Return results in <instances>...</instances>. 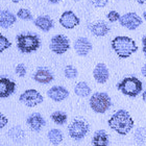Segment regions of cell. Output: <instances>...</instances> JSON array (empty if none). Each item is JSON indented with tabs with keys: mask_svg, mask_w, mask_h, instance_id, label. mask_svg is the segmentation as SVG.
Listing matches in <instances>:
<instances>
[{
	"mask_svg": "<svg viewBox=\"0 0 146 146\" xmlns=\"http://www.w3.org/2000/svg\"><path fill=\"white\" fill-rule=\"evenodd\" d=\"M17 17L21 20H25V21H29L33 20V15L29 9H20L17 12Z\"/></svg>",
	"mask_w": 146,
	"mask_h": 146,
	"instance_id": "obj_27",
	"label": "cell"
},
{
	"mask_svg": "<svg viewBox=\"0 0 146 146\" xmlns=\"http://www.w3.org/2000/svg\"><path fill=\"white\" fill-rule=\"evenodd\" d=\"M26 124L33 131L39 133L46 125V121L40 113H33L26 119Z\"/></svg>",
	"mask_w": 146,
	"mask_h": 146,
	"instance_id": "obj_13",
	"label": "cell"
},
{
	"mask_svg": "<svg viewBox=\"0 0 146 146\" xmlns=\"http://www.w3.org/2000/svg\"><path fill=\"white\" fill-rule=\"evenodd\" d=\"M58 22L66 29H73L80 23V20L73 11H66L62 14Z\"/></svg>",
	"mask_w": 146,
	"mask_h": 146,
	"instance_id": "obj_10",
	"label": "cell"
},
{
	"mask_svg": "<svg viewBox=\"0 0 146 146\" xmlns=\"http://www.w3.org/2000/svg\"><path fill=\"white\" fill-rule=\"evenodd\" d=\"M47 96L55 102H61L68 98L69 91L63 86H53L47 91Z\"/></svg>",
	"mask_w": 146,
	"mask_h": 146,
	"instance_id": "obj_12",
	"label": "cell"
},
{
	"mask_svg": "<svg viewBox=\"0 0 146 146\" xmlns=\"http://www.w3.org/2000/svg\"><path fill=\"white\" fill-rule=\"evenodd\" d=\"M142 18L140 16L137 15L136 13H126L124 15H122L119 19V23L122 27H125L128 31H135L137 29L141 24H142Z\"/></svg>",
	"mask_w": 146,
	"mask_h": 146,
	"instance_id": "obj_9",
	"label": "cell"
},
{
	"mask_svg": "<svg viewBox=\"0 0 146 146\" xmlns=\"http://www.w3.org/2000/svg\"><path fill=\"white\" fill-rule=\"evenodd\" d=\"M33 77H34V80H36L39 84H43V85L50 84L54 79V76H53L51 71L49 70L48 68L45 67L38 68Z\"/></svg>",
	"mask_w": 146,
	"mask_h": 146,
	"instance_id": "obj_14",
	"label": "cell"
},
{
	"mask_svg": "<svg viewBox=\"0 0 146 146\" xmlns=\"http://www.w3.org/2000/svg\"><path fill=\"white\" fill-rule=\"evenodd\" d=\"M19 100L21 104L28 108H35L39 106L43 102L44 97L39 91H36L35 89H28L25 90L19 97Z\"/></svg>",
	"mask_w": 146,
	"mask_h": 146,
	"instance_id": "obj_7",
	"label": "cell"
},
{
	"mask_svg": "<svg viewBox=\"0 0 146 146\" xmlns=\"http://www.w3.org/2000/svg\"><path fill=\"white\" fill-rule=\"evenodd\" d=\"M135 138V142L137 144H140V145H143L146 143V129L144 127H138L136 131H135L134 134Z\"/></svg>",
	"mask_w": 146,
	"mask_h": 146,
	"instance_id": "obj_25",
	"label": "cell"
},
{
	"mask_svg": "<svg viewBox=\"0 0 146 146\" xmlns=\"http://www.w3.org/2000/svg\"><path fill=\"white\" fill-rule=\"evenodd\" d=\"M16 90V82L7 77H0V98H7Z\"/></svg>",
	"mask_w": 146,
	"mask_h": 146,
	"instance_id": "obj_16",
	"label": "cell"
},
{
	"mask_svg": "<svg viewBox=\"0 0 146 146\" xmlns=\"http://www.w3.org/2000/svg\"><path fill=\"white\" fill-rule=\"evenodd\" d=\"M143 19H144V20H145V21H146V11L143 13Z\"/></svg>",
	"mask_w": 146,
	"mask_h": 146,
	"instance_id": "obj_39",
	"label": "cell"
},
{
	"mask_svg": "<svg viewBox=\"0 0 146 146\" xmlns=\"http://www.w3.org/2000/svg\"><path fill=\"white\" fill-rule=\"evenodd\" d=\"M90 2L95 7H104L109 3V0H90Z\"/></svg>",
	"mask_w": 146,
	"mask_h": 146,
	"instance_id": "obj_31",
	"label": "cell"
},
{
	"mask_svg": "<svg viewBox=\"0 0 146 146\" xmlns=\"http://www.w3.org/2000/svg\"><path fill=\"white\" fill-rule=\"evenodd\" d=\"M15 72H16V74H17L18 76H20V77H24V76L26 75V72H27L26 66H25L24 64L20 63V64H18L17 66H16Z\"/></svg>",
	"mask_w": 146,
	"mask_h": 146,
	"instance_id": "obj_29",
	"label": "cell"
},
{
	"mask_svg": "<svg viewBox=\"0 0 146 146\" xmlns=\"http://www.w3.org/2000/svg\"><path fill=\"white\" fill-rule=\"evenodd\" d=\"M50 118L55 124L58 125H64L66 122H67L68 116L65 112H62V111H55L51 114Z\"/></svg>",
	"mask_w": 146,
	"mask_h": 146,
	"instance_id": "obj_24",
	"label": "cell"
},
{
	"mask_svg": "<svg viewBox=\"0 0 146 146\" xmlns=\"http://www.w3.org/2000/svg\"><path fill=\"white\" fill-rule=\"evenodd\" d=\"M73 47H74L76 54L79 55V56H87L91 52L92 48H93L90 40L85 38V36H79V38H77L74 41Z\"/></svg>",
	"mask_w": 146,
	"mask_h": 146,
	"instance_id": "obj_11",
	"label": "cell"
},
{
	"mask_svg": "<svg viewBox=\"0 0 146 146\" xmlns=\"http://www.w3.org/2000/svg\"><path fill=\"white\" fill-rule=\"evenodd\" d=\"M91 88L90 86L87 84L86 82H77L74 87V93H75L78 97H88L91 95Z\"/></svg>",
	"mask_w": 146,
	"mask_h": 146,
	"instance_id": "obj_23",
	"label": "cell"
},
{
	"mask_svg": "<svg viewBox=\"0 0 146 146\" xmlns=\"http://www.w3.org/2000/svg\"><path fill=\"white\" fill-rule=\"evenodd\" d=\"M17 47L22 53H31L36 51L41 46V40L36 34H20L16 36Z\"/></svg>",
	"mask_w": 146,
	"mask_h": 146,
	"instance_id": "obj_4",
	"label": "cell"
},
{
	"mask_svg": "<svg viewBox=\"0 0 146 146\" xmlns=\"http://www.w3.org/2000/svg\"><path fill=\"white\" fill-rule=\"evenodd\" d=\"M70 146H72V145H70Z\"/></svg>",
	"mask_w": 146,
	"mask_h": 146,
	"instance_id": "obj_40",
	"label": "cell"
},
{
	"mask_svg": "<svg viewBox=\"0 0 146 146\" xmlns=\"http://www.w3.org/2000/svg\"><path fill=\"white\" fill-rule=\"evenodd\" d=\"M110 128L120 136H126L134 128L135 121L126 110L116 111L108 121Z\"/></svg>",
	"mask_w": 146,
	"mask_h": 146,
	"instance_id": "obj_1",
	"label": "cell"
},
{
	"mask_svg": "<svg viewBox=\"0 0 146 146\" xmlns=\"http://www.w3.org/2000/svg\"><path fill=\"white\" fill-rule=\"evenodd\" d=\"M7 123H9V119L6 118L5 116L0 112V131H1L2 128L5 127L6 125H7Z\"/></svg>",
	"mask_w": 146,
	"mask_h": 146,
	"instance_id": "obj_32",
	"label": "cell"
},
{
	"mask_svg": "<svg viewBox=\"0 0 146 146\" xmlns=\"http://www.w3.org/2000/svg\"><path fill=\"white\" fill-rule=\"evenodd\" d=\"M7 136L14 142H20L25 138V131L21 126L16 125V126H13V127L9 128V131H7Z\"/></svg>",
	"mask_w": 146,
	"mask_h": 146,
	"instance_id": "obj_21",
	"label": "cell"
},
{
	"mask_svg": "<svg viewBox=\"0 0 146 146\" xmlns=\"http://www.w3.org/2000/svg\"><path fill=\"white\" fill-rule=\"evenodd\" d=\"M12 2H14V3H19V2H21L22 0H11Z\"/></svg>",
	"mask_w": 146,
	"mask_h": 146,
	"instance_id": "obj_38",
	"label": "cell"
},
{
	"mask_svg": "<svg viewBox=\"0 0 146 146\" xmlns=\"http://www.w3.org/2000/svg\"><path fill=\"white\" fill-rule=\"evenodd\" d=\"M64 74L68 79H74L78 75V71H77V69H76L74 66L68 65L64 69Z\"/></svg>",
	"mask_w": 146,
	"mask_h": 146,
	"instance_id": "obj_26",
	"label": "cell"
},
{
	"mask_svg": "<svg viewBox=\"0 0 146 146\" xmlns=\"http://www.w3.org/2000/svg\"><path fill=\"white\" fill-rule=\"evenodd\" d=\"M141 73H142V75L146 78V64L143 65V67H142V69H141Z\"/></svg>",
	"mask_w": 146,
	"mask_h": 146,
	"instance_id": "obj_34",
	"label": "cell"
},
{
	"mask_svg": "<svg viewBox=\"0 0 146 146\" xmlns=\"http://www.w3.org/2000/svg\"><path fill=\"white\" fill-rule=\"evenodd\" d=\"M142 99H143V101L145 102V104H146V90L143 92V93H142Z\"/></svg>",
	"mask_w": 146,
	"mask_h": 146,
	"instance_id": "obj_35",
	"label": "cell"
},
{
	"mask_svg": "<svg viewBox=\"0 0 146 146\" xmlns=\"http://www.w3.org/2000/svg\"><path fill=\"white\" fill-rule=\"evenodd\" d=\"M139 4H144V3H146V0H136Z\"/></svg>",
	"mask_w": 146,
	"mask_h": 146,
	"instance_id": "obj_37",
	"label": "cell"
},
{
	"mask_svg": "<svg viewBox=\"0 0 146 146\" xmlns=\"http://www.w3.org/2000/svg\"><path fill=\"white\" fill-rule=\"evenodd\" d=\"M93 77L98 84H106L110 77V72L107 65L104 63H98L93 70Z\"/></svg>",
	"mask_w": 146,
	"mask_h": 146,
	"instance_id": "obj_15",
	"label": "cell"
},
{
	"mask_svg": "<svg viewBox=\"0 0 146 146\" xmlns=\"http://www.w3.org/2000/svg\"><path fill=\"white\" fill-rule=\"evenodd\" d=\"M112 48L120 58H128L137 52L138 46L134 40L127 36H117L112 40Z\"/></svg>",
	"mask_w": 146,
	"mask_h": 146,
	"instance_id": "obj_2",
	"label": "cell"
},
{
	"mask_svg": "<svg viewBox=\"0 0 146 146\" xmlns=\"http://www.w3.org/2000/svg\"><path fill=\"white\" fill-rule=\"evenodd\" d=\"M34 23L39 29H41L42 31H45V33L50 31L54 25L53 20L49 16H39L38 18L35 19Z\"/></svg>",
	"mask_w": 146,
	"mask_h": 146,
	"instance_id": "obj_18",
	"label": "cell"
},
{
	"mask_svg": "<svg viewBox=\"0 0 146 146\" xmlns=\"http://www.w3.org/2000/svg\"><path fill=\"white\" fill-rule=\"evenodd\" d=\"M142 51H143L144 55L146 56V36L142 38Z\"/></svg>",
	"mask_w": 146,
	"mask_h": 146,
	"instance_id": "obj_33",
	"label": "cell"
},
{
	"mask_svg": "<svg viewBox=\"0 0 146 146\" xmlns=\"http://www.w3.org/2000/svg\"><path fill=\"white\" fill-rule=\"evenodd\" d=\"M48 1L51 3V4H58V3L60 2L61 0H48Z\"/></svg>",
	"mask_w": 146,
	"mask_h": 146,
	"instance_id": "obj_36",
	"label": "cell"
},
{
	"mask_svg": "<svg viewBox=\"0 0 146 146\" xmlns=\"http://www.w3.org/2000/svg\"><path fill=\"white\" fill-rule=\"evenodd\" d=\"M25 146H26V145H25Z\"/></svg>",
	"mask_w": 146,
	"mask_h": 146,
	"instance_id": "obj_41",
	"label": "cell"
},
{
	"mask_svg": "<svg viewBox=\"0 0 146 146\" xmlns=\"http://www.w3.org/2000/svg\"><path fill=\"white\" fill-rule=\"evenodd\" d=\"M117 89L125 96L135 98L142 92L143 84L136 76H127L117 84Z\"/></svg>",
	"mask_w": 146,
	"mask_h": 146,
	"instance_id": "obj_3",
	"label": "cell"
},
{
	"mask_svg": "<svg viewBox=\"0 0 146 146\" xmlns=\"http://www.w3.org/2000/svg\"><path fill=\"white\" fill-rule=\"evenodd\" d=\"M17 21L16 17L13 13L9 11H0V27L9 28L12 25H14Z\"/></svg>",
	"mask_w": 146,
	"mask_h": 146,
	"instance_id": "obj_19",
	"label": "cell"
},
{
	"mask_svg": "<svg viewBox=\"0 0 146 146\" xmlns=\"http://www.w3.org/2000/svg\"><path fill=\"white\" fill-rule=\"evenodd\" d=\"M89 129H90V126L85 120L75 119L68 126V134L73 140L80 141L87 136Z\"/></svg>",
	"mask_w": 146,
	"mask_h": 146,
	"instance_id": "obj_6",
	"label": "cell"
},
{
	"mask_svg": "<svg viewBox=\"0 0 146 146\" xmlns=\"http://www.w3.org/2000/svg\"><path fill=\"white\" fill-rule=\"evenodd\" d=\"M47 138H48L49 142L52 144V145H60V144L63 142L64 140V134L61 129H58V128H52L48 131L47 134Z\"/></svg>",
	"mask_w": 146,
	"mask_h": 146,
	"instance_id": "obj_22",
	"label": "cell"
},
{
	"mask_svg": "<svg viewBox=\"0 0 146 146\" xmlns=\"http://www.w3.org/2000/svg\"><path fill=\"white\" fill-rule=\"evenodd\" d=\"M92 111L97 114H104L112 107V99L106 92H95L89 100Z\"/></svg>",
	"mask_w": 146,
	"mask_h": 146,
	"instance_id": "obj_5",
	"label": "cell"
},
{
	"mask_svg": "<svg viewBox=\"0 0 146 146\" xmlns=\"http://www.w3.org/2000/svg\"><path fill=\"white\" fill-rule=\"evenodd\" d=\"M12 46L11 41H9V39L5 36H3L2 34H0V53H2L4 50L9 49Z\"/></svg>",
	"mask_w": 146,
	"mask_h": 146,
	"instance_id": "obj_28",
	"label": "cell"
},
{
	"mask_svg": "<svg viewBox=\"0 0 146 146\" xmlns=\"http://www.w3.org/2000/svg\"><path fill=\"white\" fill-rule=\"evenodd\" d=\"M110 139L109 135L104 129H98L94 133L92 137V145L93 146H109Z\"/></svg>",
	"mask_w": 146,
	"mask_h": 146,
	"instance_id": "obj_17",
	"label": "cell"
},
{
	"mask_svg": "<svg viewBox=\"0 0 146 146\" xmlns=\"http://www.w3.org/2000/svg\"><path fill=\"white\" fill-rule=\"evenodd\" d=\"M90 31L95 36H104L110 33V27L106 22L98 21L90 26Z\"/></svg>",
	"mask_w": 146,
	"mask_h": 146,
	"instance_id": "obj_20",
	"label": "cell"
},
{
	"mask_svg": "<svg viewBox=\"0 0 146 146\" xmlns=\"http://www.w3.org/2000/svg\"><path fill=\"white\" fill-rule=\"evenodd\" d=\"M49 48L55 54H64L70 48V41L65 35H55L50 40Z\"/></svg>",
	"mask_w": 146,
	"mask_h": 146,
	"instance_id": "obj_8",
	"label": "cell"
},
{
	"mask_svg": "<svg viewBox=\"0 0 146 146\" xmlns=\"http://www.w3.org/2000/svg\"><path fill=\"white\" fill-rule=\"evenodd\" d=\"M120 17H121V16H120V14H119L117 11H111V12L108 13V15H107V18L109 19V21L112 22V23L119 21Z\"/></svg>",
	"mask_w": 146,
	"mask_h": 146,
	"instance_id": "obj_30",
	"label": "cell"
}]
</instances>
